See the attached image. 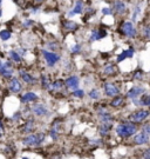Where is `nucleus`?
I'll return each instance as SVG.
<instances>
[{"mask_svg": "<svg viewBox=\"0 0 150 159\" xmlns=\"http://www.w3.org/2000/svg\"><path fill=\"white\" fill-rule=\"evenodd\" d=\"M137 132V125L133 121L121 123L116 126V134L121 138H129Z\"/></svg>", "mask_w": 150, "mask_h": 159, "instance_id": "nucleus-1", "label": "nucleus"}, {"mask_svg": "<svg viewBox=\"0 0 150 159\" xmlns=\"http://www.w3.org/2000/svg\"><path fill=\"white\" fill-rule=\"evenodd\" d=\"M45 140L44 133H29L22 139V145L25 146H39Z\"/></svg>", "mask_w": 150, "mask_h": 159, "instance_id": "nucleus-2", "label": "nucleus"}, {"mask_svg": "<svg viewBox=\"0 0 150 159\" xmlns=\"http://www.w3.org/2000/svg\"><path fill=\"white\" fill-rule=\"evenodd\" d=\"M118 29L124 37L130 38V39L136 38V35H137V29L134 26V24L131 21H123Z\"/></svg>", "mask_w": 150, "mask_h": 159, "instance_id": "nucleus-3", "label": "nucleus"}, {"mask_svg": "<svg viewBox=\"0 0 150 159\" xmlns=\"http://www.w3.org/2000/svg\"><path fill=\"white\" fill-rule=\"evenodd\" d=\"M41 53H42L44 59L46 60V63H47V66H49V67H53L55 64H58L61 60L60 54H58L55 52L48 51V50H46V48H44V50L41 51Z\"/></svg>", "mask_w": 150, "mask_h": 159, "instance_id": "nucleus-4", "label": "nucleus"}, {"mask_svg": "<svg viewBox=\"0 0 150 159\" xmlns=\"http://www.w3.org/2000/svg\"><path fill=\"white\" fill-rule=\"evenodd\" d=\"M13 64H12L11 60H0V75L4 77V78H7V79H11L13 77Z\"/></svg>", "mask_w": 150, "mask_h": 159, "instance_id": "nucleus-5", "label": "nucleus"}, {"mask_svg": "<svg viewBox=\"0 0 150 159\" xmlns=\"http://www.w3.org/2000/svg\"><path fill=\"white\" fill-rule=\"evenodd\" d=\"M150 116V111L149 110H145V108H141V110H137L129 116V120L133 121V123H141L145 120L148 117Z\"/></svg>", "mask_w": 150, "mask_h": 159, "instance_id": "nucleus-6", "label": "nucleus"}, {"mask_svg": "<svg viewBox=\"0 0 150 159\" xmlns=\"http://www.w3.org/2000/svg\"><path fill=\"white\" fill-rule=\"evenodd\" d=\"M96 113H97V117L101 123H113L114 121V117L111 116V113L108 111L106 106H100L97 108Z\"/></svg>", "mask_w": 150, "mask_h": 159, "instance_id": "nucleus-7", "label": "nucleus"}, {"mask_svg": "<svg viewBox=\"0 0 150 159\" xmlns=\"http://www.w3.org/2000/svg\"><path fill=\"white\" fill-rule=\"evenodd\" d=\"M31 111L33 112L35 116H39V117H49V110L48 107L42 104V102H38V104H34L33 106L31 107Z\"/></svg>", "mask_w": 150, "mask_h": 159, "instance_id": "nucleus-8", "label": "nucleus"}, {"mask_svg": "<svg viewBox=\"0 0 150 159\" xmlns=\"http://www.w3.org/2000/svg\"><path fill=\"white\" fill-rule=\"evenodd\" d=\"M111 8H113V11L115 12L117 16H123L128 11V6H127L124 0H115Z\"/></svg>", "mask_w": 150, "mask_h": 159, "instance_id": "nucleus-9", "label": "nucleus"}, {"mask_svg": "<svg viewBox=\"0 0 150 159\" xmlns=\"http://www.w3.org/2000/svg\"><path fill=\"white\" fill-rule=\"evenodd\" d=\"M107 34H108L107 30L102 29V27H99V29H93L92 30V32H90L89 40H90L92 43H94V41H99V40L106 38Z\"/></svg>", "mask_w": 150, "mask_h": 159, "instance_id": "nucleus-10", "label": "nucleus"}, {"mask_svg": "<svg viewBox=\"0 0 150 159\" xmlns=\"http://www.w3.org/2000/svg\"><path fill=\"white\" fill-rule=\"evenodd\" d=\"M103 90H105V94L107 97H110V98H114V97L120 94V89L113 83H105Z\"/></svg>", "mask_w": 150, "mask_h": 159, "instance_id": "nucleus-11", "label": "nucleus"}, {"mask_svg": "<svg viewBox=\"0 0 150 159\" xmlns=\"http://www.w3.org/2000/svg\"><path fill=\"white\" fill-rule=\"evenodd\" d=\"M144 92H145V87L136 85V86H133V87L127 92V94H126V96H127L128 99H134V98H139V97L142 96Z\"/></svg>", "mask_w": 150, "mask_h": 159, "instance_id": "nucleus-12", "label": "nucleus"}, {"mask_svg": "<svg viewBox=\"0 0 150 159\" xmlns=\"http://www.w3.org/2000/svg\"><path fill=\"white\" fill-rule=\"evenodd\" d=\"M84 11V0H76V2H75V5L73 7V10L67 13V17L68 18H72L74 16H76V14H82Z\"/></svg>", "mask_w": 150, "mask_h": 159, "instance_id": "nucleus-13", "label": "nucleus"}, {"mask_svg": "<svg viewBox=\"0 0 150 159\" xmlns=\"http://www.w3.org/2000/svg\"><path fill=\"white\" fill-rule=\"evenodd\" d=\"M80 85V79H79L78 75H71L65 80V87H67L68 90H76Z\"/></svg>", "mask_w": 150, "mask_h": 159, "instance_id": "nucleus-14", "label": "nucleus"}, {"mask_svg": "<svg viewBox=\"0 0 150 159\" xmlns=\"http://www.w3.org/2000/svg\"><path fill=\"white\" fill-rule=\"evenodd\" d=\"M61 26L63 30L66 31H71V32H74V31H78L79 30V24L76 21H74L72 19H66L61 23Z\"/></svg>", "mask_w": 150, "mask_h": 159, "instance_id": "nucleus-15", "label": "nucleus"}, {"mask_svg": "<svg viewBox=\"0 0 150 159\" xmlns=\"http://www.w3.org/2000/svg\"><path fill=\"white\" fill-rule=\"evenodd\" d=\"M150 140V137L144 133V132H139V133H135L134 134V143L136 145H143Z\"/></svg>", "mask_w": 150, "mask_h": 159, "instance_id": "nucleus-16", "label": "nucleus"}, {"mask_svg": "<svg viewBox=\"0 0 150 159\" xmlns=\"http://www.w3.org/2000/svg\"><path fill=\"white\" fill-rule=\"evenodd\" d=\"M8 87H10V91L12 93H19L22 90V85L21 83H20V80L18 79V78H14V77H12L11 80H10Z\"/></svg>", "mask_w": 150, "mask_h": 159, "instance_id": "nucleus-17", "label": "nucleus"}, {"mask_svg": "<svg viewBox=\"0 0 150 159\" xmlns=\"http://www.w3.org/2000/svg\"><path fill=\"white\" fill-rule=\"evenodd\" d=\"M19 75H20V78L22 79V81L26 83V84H35L36 83V79L34 78L33 75L31 73H28V72H26L22 68L19 70Z\"/></svg>", "mask_w": 150, "mask_h": 159, "instance_id": "nucleus-18", "label": "nucleus"}, {"mask_svg": "<svg viewBox=\"0 0 150 159\" xmlns=\"http://www.w3.org/2000/svg\"><path fill=\"white\" fill-rule=\"evenodd\" d=\"M134 54H135V50H134L133 47H130L128 50H124L122 51L116 58V61L117 63H122L123 60H126V59H129V58H133Z\"/></svg>", "mask_w": 150, "mask_h": 159, "instance_id": "nucleus-19", "label": "nucleus"}, {"mask_svg": "<svg viewBox=\"0 0 150 159\" xmlns=\"http://www.w3.org/2000/svg\"><path fill=\"white\" fill-rule=\"evenodd\" d=\"M111 126H113V123H101L99 127H97V131L102 137H106L109 134V131H110Z\"/></svg>", "mask_w": 150, "mask_h": 159, "instance_id": "nucleus-20", "label": "nucleus"}, {"mask_svg": "<svg viewBox=\"0 0 150 159\" xmlns=\"http://www.w3.org/2000/svg\"><path fill=\"white\" fill-rule=\"evenodd\" d=\"M20 100L21 102H33L35 100H38V94L36 93H34V92H27V93H25V94H22L20 97Z\"/></svg>", "mask_w": 150, "mask_h": 159, "instance_id": "nucleus-21", "label": "nucleus"}, {"mask_svg": "<svg viewBox=\"0 0 150 159\" xmlns=\"http://www.w3.org/2000/svg\"><path fill=\"white\" fill-rule=\"evenodd\" d=\"M34 125H35V120L33 118H29V119L24 124L21 129V132L22 133H31V132H33V129H34Z\"/></svg>", "mask_w": 150, "mask_h": 159, "instance_id": "nucleus-22", "label": "nucleus"}, {"mask_svg": "<svg viewBox=\"0 0 150 159\" xmlns=\"http://www.w3.org/2000/svg\"><path fill=\"white\" fill-rule=\"evenodd\" d=\"M63 87H65V81L61 79H56L54 81H52L49 91H60Z\"/></svg>", "mask_w": 150, "mask_h": 159, "instance_id": "nucleus-23", "label": "nucleus"}, {"mask_svg": "<svg viewBox=\"0 0 150 159\" xmlns=\"http://www.w3.org/2000/svg\"><path fill=\"white\" fill-rule=\"evenodd\" d=\"M123 102H124V99H123V97L122 96H116V97H114L113 99H111V102H109V105H110L111 107H121L123 105Z\"/></svg>", "mask_w": 150, "mask_h": 159, "instance_id": "nucleus-24", "label": "nucleus"}, {"mask_svg": "<svg viewBox=\"0 0 150 159\" xmlns=\"http://www.w3.org/2000/svg\"><path fill=\"white\" fill-rule=\"evenodd\" d=\"M8 58H10V60H11L12 63H15V64H19L22 61V58L18 54V52L15 50H11V51H8Z\"/></svg>", "mask_w": 150, "mask_h": 159, "instance_id": "nucleus-25", "label": "nucleus"}, {"mask_svg": "<svg viewBox=\"0 0 150 159\" xmlns=\"http://www.w3.org/2000/svg\"><path fill=\"white\" fill-rule=\"evenodd\" d=\"M50 84H52V81H50L49 77L47 74H42L41 75V86H42V89L44 90H49Z\"/></svg>", "mask_w": 150, "mask_h": 159, "instance_id": "nucleus-26", "label": "nucleus"}, {"mask_svg": "<svg viewBox=\"0 0 150 159\" xmlns=\"http://www.w3.org/2000/svg\"><path fill=\"white\" fill-rule=\"evenodd\" d=\"M12 38V31L7 29H4L0 31V39L2 40V41H7V40H10Z\"/></svg>", "mask_w": 150, "mask_h": 159, "instance_id": "nucleus-27", "label": "nucleus"}, {"mask_svg": "<svg viewBox=\"0 0 150 159\" xmlns=\"http://www.w3.org/2000/svg\"><path fill=\"white\" fill-rule=\"evenodd\" d=\"M141 32H142V37L144 39L150 40V24H144L141 27Z\"/></svg>", "mask_w": 150, "mask_h": 159, "instance_id": "nucleus-28", "label": "nucleus"}, {"mask_svg": "<svg viewBox=\"0 0 150 159\" xmlns=\"http://www.w3.org/2000/svg\"><path fill=\"white\" fill-rule=\"evenodd\" d=\"M139 102H141V106L150 107V94H142L139 97Z\"/></svg>", "mask_w": 150, "mask_h": 159, "instance_id": "nucleus-29", "label": "nucleus"}, {"mask_svg": "<svg viewBox=\"0 0 150 159\" xmlns=\"http://www.w3.org/2000/svg\"><path fill=\"white\" fill-rule=\"evenodd\" d=\"M115 66L113 65V64H107L106 66L103 67V73L106 74V75H111V74L115 73Z\"/></svg>", "mask_w": 150, "mask_h": 159, "instance_id": "nucleus-30", "label": "nucleus"}, {"mask_svg": "<svg viewBox=\"0 0 150 159\" xmlns=\"http://www.w3.org/2000/svg\"><path fill=\"white\" fill-rule=\"evenodd\" d=\"M88 96H89L90 99H93V100H97V99H100L101 92H100V90H97V89H93V90H90V91H89Z\"/></svg>", "mask_w": 150, "mask_h": 159, "instance_id": "nucleus-31", "label": "nucleus"}, {"mask_svg": "<svg viewBox=\"0 0 150 159\" xmlns=\"http://www.w3.org/2000/svg\"><path fill=\"white\" fill-rule=\"evenodd\" d=\"M48 48V51H52V52H55L56 50H59V44L56 43V41H48L47 44H46V50Z\"/></svg>", "mask_w": 150, "mask_h": 159, "instance_id": "nucleus-32", "label": "nucleus"}, {"mask_svg": "<svg viewBox=\"0 0 150 159\" xmlns=\"http://www.w3.org/2000/svg\"><path fill=\"white\" fill-rule=\"evenodd\" d=\"M69 51H71V53H73V54H79L80 52L82 51V45H81V44H75V45H73L69 47Z\"/></svg>", "mask_w": 150, "mask_h": 159, "instance_id": "nucleus-33", "label": "nucleus"}, {"mask_svg": "<svg viewBox=\"0 0 150 159\" xmlns=\"http://www.w3.org/2000/svg\"><path fill=\"white\" fill-rule=\"evenodd\" d=\"M72 96L75 97V98H84V90H80V89H76V90H74V91L72 92Z\"/></svg>", "mask_w": 150, "mask_h": 159, "instance_id": "nucleus-34", "label": "nucleus"}, {"mask_svg": "<svg viewBox=\"0 0 150 159\" xmlns=\"http://www.w3.org/2000/svg\"><path fill=\"white\" fill-rule=\"evenodd\" d=\"M134 78L136 80H142L144 78V72L142 70H137L135 73H134Z\"/></svg>", "mask_w": 150, "mask_h": 159, "instance_id": "nucleus-35", "label": "nucleus"}, {"mask_svg": "<svg viewBox=\"0 0 150 159\" xmlns=\"http://www.w3.org/2000/svg\"><path fill=\"white\" fill-rule=\"evenodd\" d=\"M141 13V7L139 5L135 6V8H134V12H133V16H131V19H133V21H136V18L139 17V14Z\"/></svg>", "mask_w": 150, "mask_h": 159, "instance_id": "nucleus-36", "label": "nucleus"}, {"mask_svg": "<svg viewBox=\"0 0 150 159\" xmlns=\"http://www.w3.org/2000/svg\"><path fill=\"white\" fill-rule=\"evenodd\" d=\"M89 145H93V146H101V145H102V139H97V138L90 139V140H89Z\"/></svg>", "mask_w": 150, "mask_h": 159, "instance_id": "nucleus-37", "label": "nucleus"}, {"mask_svg": "<svg viewBox=\"0 0 150 159\" xmlns=\"http://www.w3.org/2000/svg\"><path fill=\"white\" fill-rule=\"evenodd\" d=\"M101 13L103 14V16H111L114 11H113V8L111 7H103L102 10H101Z\"/></svg>", "mask_w": 150, "mask_h": 159, "instance_id": "nucleus-38", "label": "nucleus"}, {"mask_svg": "<svg viewBox=\"0 0 150 159\" xmlns=\"http://www.w3.org/2000/svg\"><path fill=\"white\" fill-rule=\"evenodd\" d=\"M58 133H59V131H56L55 129H50L49 134H50V137H52V139H53V140H56V139H58Z\"/></svg>", "mask_w": 150, "mask_h": 159, "instance_id": "nucleus-39", "label": "nucleus"}, {"mask_svg": "<svg viewBox=\"0 0 150 159\" xmlns=\"http://www.w3.org/2000/svg\"><path fill=\"white\" fill-rule=\"evenodd\" d=\"M33 24H34V21L32 19H26L25 23H24V27H25V29H29L31 26H33Z\"/></svg>", "mask_w": 150, "mask_h": 159, "instance_id": "nucleus-40", "label": "nucleus"}, {"mask_svg": "<svg viewBox=\"0 0 150 159\" xmlns=\"http://www.w3.org/2000/svg\"><path fill=\"white\" fill-rule=\"evenodd\" d=\"M142 132L147 133V134L150 137V125L149 124H144V125H142Z\"/></svg>", "mask_w": 150, "mask_h": 159, "instance_id": "nucleus-41", "label": "nucleus"}, {"mask_svg": "<svg viewBox=\"0 0 150 159\" xmlns=\"http://www.w3.org/2000/svg\"><path fill=\"white\" fill-rule=\"evenodd\" d=\"M15 51L18 52V54H19L21 58H24V56L26 54V50H25V48H22V47H19V48H17Z\"/></svg>", "mask_w": 150, "mask_h": 159, "instance_id": "nucleus-42", "label": "nucleus"}, {"mask_svg": "<svg viewBox=\"0 0 150 159\" xmlns=\"http://www.w3.org/2000/svg\"><path fill=\"white\" fill-rule=\"evenodd\" d=\"M143 159H150V148L145 150L143 152Z\"/></svg>", "mask_w": 150, "mask_h": 159, "instance_id": "nucleus-43", "label": "nucleus"}, {"mask_svg": "<svg viewBox=\"0 0 150 159\" xmlns=\"http://www.w3.org/2000/svg\"><path fill=\"white\" fill-rule=\"evenodd\" d=\"M20 117H21V113H20V112H15V113L12 116V119L19 120V119H20Z\"/></svg>", "mask_w": 150, "mask_h": 159, "instance_id": "nucleus-44", "label": "nucleus"}, {"mask_svg": "<svg viewBox=\"0 0 150 159\" xmlns=\"http://www.w3.org/2000/svg\"><path fill=\"white\" fill-rule=\"evenodd\" d=\"M13 1H14V2H15L17 5H19V6H21L22 4H25V0H13Z\"/></svg>", "mask_w": 150, "mask_h": 159, "instance_id": "nucleus-45", "label": "nucleus"}, {"mask_svg": "<svg viewBox=\"0 0 150 159\" xmlns=\"http://www.w3.org/2000/svg\"><path fill=\"white\" fill-rule=\"evenodd\" d=\"M4 131V124H2V121L0 120V132H2Z\"/></svg>", "mask_w": 150, "mask_h": 159, "instance_id": "nucleus-46", "label": "nucleus"}, {"mask_svg": "<svg viewBox=\"0 0 150 159\" xmlns=\"http://www.w3.org/2000/svg\"><path fill=\"white\" fill-rule=\"evenodd\" d=\"M42 1H45V0H33V2H35V4H40Z\"/></svg>", "mask_w": 150, "mask_h": 159, "instance_id": "nucleus-47", "label": "nucleus"}, {"mask_svg": "<svg viewBox=\"0 0 150 159\" xmlns=\"http://www.w3.org/2000/svg\"><path fill=\"white\" fill-rule=\"evenodd\" d=\"M1 16H2V10H1V7H0V18H1Z\"/></svg>", "mask_w": 150, "mask_h": 159, "instance_id": "nucleus-48", "label": "nucleus"}, {"mask_svg": "<svg viewBox=\"0 0 150 159\" xmlns=\"http://www.w3.org/2000/svg\"><path fill=\"white\" fill-rule=\"evenodd\" d=\"M1 4H2V0H0V7H1Z\"/></svg>", "mask_w": 150, "mask_h": 159, "instance_id": "nucleus-49", "label": "nucleus"}, {"mask_svg": "<svg viewBox=\"0 0 150 159\" xmlns=\"http://www.w3.org/2000/svg\"><path fill=\"white\" fill-rule=\"evenodd\" d=\"M22 159H29V158H26V157H24V158H22Z\"/></svg>", "mask_w": 150, "mask_h": 159, "instance_id": "nucleus-50", "label": "nucleus"}]
</instances>
